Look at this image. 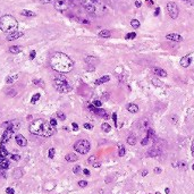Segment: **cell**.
<instances>
[{
    "label": "cell",
    "mask_w": 194,
    "mask_h": 194,
    "mask_svg": "<svg viewBox=\"0 0 194 194\" xmlns=\"http://www.w3.org/2000/svg\"><path fill=\"white\" fill-rule=\"evenodd\" d=\"M16 79H18V74H14V75H8L6 77V83L7 84H13L16 82Z\"/></svg>",
    "instance_id": "obj_21"
},
{
    "label": "cell",
    "mask_w": 194,
    "mask_h": 194,
    "mask_svg": "<svg viewBox=\"0 0 194 194\" xmlns=\"http://www.w3.org/2000/svg\"><path fill=\"white\" fill-rule=\"evenodd\" d=\"M165 191H166V193H167V194H168V193H169V192H170V191H169V189H166V190H165Z\"/></svg>",
    "instance_id": "obj_61"
},
{
    "label": "cell",
    "mask_w": 194,
    "mask_h": 194,
    "mask_svg": "<svg viewBox=\"0 0 194 194\" xmlns=\"http://www.w3.org/2000/svg\"><path fill=\"white\" fill-rule=\"evenodd\" d=\"M16 93H17V91L16 90H14V89H9L7 92L8 95H10V97H14V95H16Z\"/></svg>",
    "instance_id": "obj_40"
},
{
    "label": "cell",
    "mask_w": 194,
    "mask_h": 194,
    "mask_svg": "<svg viewBox=\"0 0 194 194\" xmlns=\"http://www.w3.org/2000/svg\"><path fill=\"white\" fill-rule=\"evenodd\" d=\"M83 174L86 175V176H90V170L89 169H83Z\"/></svg>",
    "instance_id": "obj_55"
},
{
    "label": "cell",
    "mask_w": 194,
    "mask_h": 194,
    "mask_svg": "<svg viewBox=\"0 0 194 194\" xmlns=\"http://www.w3.org/2000/svg\"><path fill=\"white\" fill-rule=\"evenodd\" d=\"M92 104H93L94 107H97V108H100L101 106H102V102H101V101H99V100H93Z\"/></svg>",
    "instance_id": "obj_38"
},
{
    "label": "cell",
    "mask_w": 194,
    "mask_h": 194,
    "mask_svg": "<svg viewBox=\"0 0 194 194\" xmlns=\"http://www.w3.org/2000/svg\"><path fill=\"white\" fill-rule=\"evenodd\" d=\"M159 155H160V150L157 149V148H152L150 151H148V156L149 157H157Z\"/></svg>",
    "instance_id": "obj_22"
},
{
    "label": "cell",
    "mask_w": 194,
    "mask_h": 194,
    "mask_svg": "<svg viewBox=\"0 0 194 194\" xmlns=\"http://www.w3.org/2000/svg\"><path fill=\"white\" fill-rule=\"evenodd\" d=\"M50 66L53 71L65 74L69 73L74 68V61L64 52H55L50 58Z\"/></svg>",
    "instance_id": "obj_1"
},
{
    "label": "cell",
    "mask_w": 194,
    "mask_h": 194,
    "mask_svg": "<svg viewBox=\"0 0 194 194\" xmlns=\"http://www.w3.org/2000/svg\"><path fill=\"white\" fill-rule=\"evenodd\" d=\"M91 149V144L87 140H79L74 144V150L81 155H86Z\"/></svg>",
    "instance_id": "obj_6"
},
{
    "label": "cell",
    "mask_w": 194,
    "mask_h": 194,
    "mask_svg": "<svg viewBox=\"0 0 194 194\" xmlns=\"http://www.w3.org/2000/svg\"><path fill=\"white\" fill-rule=\"evenodd\" d=\"M89 109H90L92 112H94L95 115L100 116V117H102V118H104V119H109V116H108L107 111L103 110V109H100V108L94 107L93 104H90V106H89Z\"/></svg>",
    "instance_id": "obj_10"
},
{
    "label": "cell",
    "mask_w": 194,
    "mask_h": 194,
    "mask_svg": "<svg viewBox=\"0 0 194 194\" xmlns=\"http://www.w3.org/2000/svg\"><path fill=\"white\" fill-rule=\"evenodd\" d=\"M71 1H73V0H71Z\"/></svg>",
    "instance_id": "obj_64"
},
{
    "label": "cell",
    "mask_w": 194,
    "mask_h": 194,
    "mask_svg": "<svg viewBox=\"0 0 194 194\" xmlns=\"http://www.w3.org/2000/svg\"><path fill=\"white\" fill-rule=\"evenodd\" d=\"M155 173L156 174H160L161 173V168H155Z\"/></svg>",
    "instance_id": "obj_58"
},
{
    "label": "cell",
    "mask_w": 194,
    "mask_h": 194,
    "mask_svg": "<svg viewBox=\"0 0 194 194\" xmlns=\"http://www.w3.org/2000/svg\"><path fill=\"white\" fill-rule=\"evenodd\" d=\"M127 143H128L130 145H135V143H136V136H135L134 134H131L127 137Z\"/></svg>",
    "instance_id": "obj_27"
},
{
    "label": "cell",
    "mask_w": 194,
    "mask_h": 194,
    "mask_svg": "<svg viewBox=\"0 0 194 194\" xmlns=\"http://www.w3.org/2000/svg\"><path fill=\"white\" fill-rule=\"evenodd\" d=\"M166 39L170 40V41H175V42H181V41H183L182 35H179L177 33H169V34H167Z\"/></svg>",
    "instance_id": "obj_12"
},
{
    "label": "cell",
    "mask_w": 194,
    "mask_h": 194,
    "mask_svg": "<svg viewBox=\"0 0 194 194\" xmlns=\"http://www.w3.org/2000/svg\"><path fill=\"white\" fill-rule=\"evenodd\" d=\"M18 27V23L14 16L12 15H4L0 17V30L4 33H13V32L17 31Z\"/></svg>",
    "instance_id": "obj_4"
},
{
    "label": "cell",
    "mask_w": 194,
    "mask_h": 194,
    "mask_svg": "<svg viewBox=\"0 0 194 194\" xmlns=\"http://www.w3.org/2000/svg\"><path fill=\"white\" fill-rule=\"evenodd\" d=\"M101 128H102V131L106 132V133H109V132L111 131V126L107 123L102 124V125H101Z\"/></svg>",
    "instance_id": "obj_29"
},
{
    "label": "cell",
    "mask_w": 194,
    "mask_h": 194,
    "mask_svg": "<svg viewBox=\"0 0 194 194\" xmlns=\"http://www.w3.org/2000/svg\"><path fill=\"white\" fill-rule=\"evenodd\" d=\"M10 158H12L14 161H18V160H20V155H10Z\"/></svg>",
    "instance_id": "obj_41"
},
{
    "label": "cell",
    "mask_w": 194,
    "mask_h": 194,
    "mask_svg": "<svg viewBox=\"0 0 194 194\" xmlns=\"http://www.w3.org/2000/svg\"><path fill=\"white\" fill-rule=\"evenodd\" d=\"M8 151L5 149V145H0V157H2V158H7L8 157Z\"/></svg>",
    "instance_id": "obj_28"
},
{
    "label": "cell",
    "mask_w": 194,
    "mask_h": 194,
    "mask_svg": "<svg viewBox=\"0 0 194 194\" xmlns=\"http://www.w3.org/2000/svg\"><path fill=\"white\" fill-rule=\"evenodd\" d=\"M23 176V173H22V169H20V168H16L15 170H14V173H13V177L14 178H20Z\"/></svg>",
    "instance_id": "obj_26"
},
{
    "label": "cell",
    "mask_w": 194,
    "mask_h": 194,
    "mask_svg": "<svg viewBox=\"0 0 194 194\" xmlns=\"http://www.w3.org/2000/svg\"><path fill=\"white\" fill-rule=\"evenodd\" d=\"M73 171H74V174H79L81 173V166H75L73 168Z\"/></svg>",
    "instance_id": "obj_43"
},
{
    "label": "cell",
    "mask_w": 194,
    "mask_h": 194,
    "mask_svg": "<svg viewBox=\"0 0 194 194\" xmlns=\"http://www.w3.org/2000/svg\"><path fill=\"white\" fill-rule=\"evenodd\" d=\"M152 84L156 85V86H161V85H163V82H161V81H159L158 79H152Z\"/></svg>",
    "instance_id": "obj_36"
},
{
    "label": "cell",
    "mask_w": 194,
    "mask_h": 194,
    "mask_svg": "<svg viewBox=\"0 0 194 194\" xmlns=\"http://www.w3.org/2000/svg\"><path fill=\"white\" fill-rule=\"evenodd\" d=\"M35 56H36L35 50H32V51L30 52V59L33 60V59H34V58H35Z\"/></svg>",
    "instance_id": "obj_45"
},
{
    "label": "cell",
    "mask_w": 194,
    "mask_h": 194,
    "mask_svg": "<svg viewBox=\"0 0 194 194\" xmlns=\"http://www.w3.org/2000/svg\"><path fill=\"white\" fill-rule=\"evenodd\" d=\"M23 35H24V32L15 31V32H13V33H9L7 35V38H6V40H7V41H14V40L20 39V36H23Z\"/></svg>",
    "instance_id": "obj_11"
},
{
    "label": "cell",
    "mask_w": 194,
    "mask_h": 194,
    "mask_svg": "<svg viewBox=\"0 0 194 194\" xmlns=\"http://www.w3.org/2000/svg\"><path fill=\"white\" fill-rule=\"evenodd\" d=\"M109 79H110V77H109L108 75L102 76L101 79L95 81V84H97V85H100V84H103V83H106V82H109Z\"/></svg>",
    "instance_id": "obj_24"
},
{
    "label": "cell",
    "mask_w": 194,
    "mask_h": 194,
    "mask_svg": "<svg viewBox=\"0 0 194 194\" xmlns=\"http://www.w3.org/2000/svg\"><path fill=\"white\" fill-rule=\"evenodd\" d=\"M9 168V161L6 158L0 159V170H6Z\"/></svg>",
    "instance_id": "obj_16"
},
{
    "label": "cell",
    "mask_w": 194,
    "mask_h": 194,
    "mask_svg": "<svg viewBox=\"0 0 194 194\" xmlns=\"http://www.w3.org/2000/svg\"><path fill=\"white\" fill-rule=\"evenodd\" d=\"M147 174H148V170H143L142 171V176H147Z\"/></svg>",
    "instance_id": "obj_60"
},
{
    "label": "cell",
    "mask_w": 194,
    "mask_h": 194,
    "mask_svg": "<svg viewBox=\"0 0 194 194\" xmlns=\"http://www.w3.org/2000/svg\"><path fill=\"white\" fill-rule=\"evenodd\" d=\"M152 71H153L157 76H160V77H166L167 76V73L163 71V69H161V68L155 67L153 69H152Z\"/></svg>",
    "instance_id": "obj_19"
},
{
    "label": "cell",
    "mask_w": 194,
    "mask_h": 194,
    "mask_svg": "<svg viewBox=\"0 0 194 194\" xmlns=\"http://www.w3.org/2000/svg\"><path fill=\"white\" fill-rule=\"evenodd\" d=\"M147 134H148V137H149V139H155V137H156L155 131H153V130H151V128H149V130H148Z\"/></svg>",
    "instance_id": "obj_32"
},
{
    "label": "cell",
    "mask_w": 194,
    "mask_h": 194,
    "mask_svg": "<svg viewBox=\"0 0 194 194\" xmlns=\"http://www.w3.org/2000/svg\"><path fill=\"white\" fill-rule=\"evenodd\" d=\"M57 116H58V118H59L60 120H66V116H65V114H63L61 111H58V112H57Z\"/></svg>",
    "instance_id": "obj_39"
},
{
    "label": "cell",
    "mask_w": 194,
    "mask_h": 194,
    "mask_svg": "<svg viewBox=\"0 0 194 194\" xmlns=\"http://www.w3.org/2000/svg\"><path fill=\"white\" fill-rule=\"evenodd\" d=\"M15 140H16V143H17L20 147H26V145H27V141H26V139L24 137L23 135L17 134L15 136Z\"/></svg>",
    "instance_id": "obj_13"
},
{
    "label": "cell",
    "mask_w": 194,
    "mask_h": 194,
    "mask_svg": "<svg viewBox=\"0 0 194 194\" xmlns=\"http://www.w3.org/2000/svg\"><path fill=\"white\" fill-rule=\"evenodd\" d=\"M53 86L60 93H68L69 91H71V86L68 83L67 79H65L61 75H58L53 79Z\"/></svg>",
    "instance_id": "obj_5"
},
{
    "label": "cell",
    "mask_w": 194,
    "mask_h": 194,
    "mask_svg": "<svg viewBox=\"0 0 194 194\" xmlns=\"http://www.w3.org/2000/svg\"><path fill=\"white\" fill-rule=\"evenodd\" d=\"M71 126H73V130H74V131H79V125L76 123H73L71 124Z\"/></svg>",
    "instance_id": "obj_51"
},
{
    "label": "cell",
    "mask_w": 194,
    "mask_h": 194,
    "mask_svg": "<svg viewBox=\"0 0 194 194\" xmlns=\"http://www.w3.org/2000/svg\"><path fill=\"white\" fill-rule=\"evenodd\" d=\"M141 1H135V6H136V7H141Z\"/></svg>",
    "instance_id": "obj_59"
},
{
    "label": "cell",
    "mask_w": 194,
    "mask_h": 194,
    "mask_svg": "<svg viewBox=\"0 0 194 194\" xmlns=\"http://www.w3.org/2000/svg\"><path fill=\"white\" fill-rule=\"evenodd\" d=\"M79 187H86L87 186V182H86V181H79Z\"/></svg>",
    "instance_id": "obj_42"
},
{
    "label": "cell",
    "mask_w": 194,
    "mask_h": 194,
    "mask_svg": "<svg viewBox=\"0 0 194 194\" xmlns=\"http://www.w3.org/2000/svg\"><path fill=\"white\" fill-rule=\"evenodd\" d=\"M40 97H41V95H40V93H36V94L33 95V97H32V99H31V103H32V104H34V103H35L36 101L40 99Z\"/></svg>",
    "instance_id": "obj_33"
},
{
    "label": "cell",
    "mask_w": 194,
    "mask_h": 194,
    "mask_svg": "<svg viewBox=\"0 0 194 194\" xmlns=\"http://www.w3.org/2000/svg\"><path fill=\"white\" fill-rule=\"evenodd\" d=\"M112 119H114V122H115V126L117 127V114H116V112L112 114Z\"/></svg>",
    "instance_id": "obj_50"
},
{
    "label": "cell",
    "mask_w": 194,
    "mask_h": 194,
    "mask_svg": "<svg viewBox=\"0 0 194 194\" xmlns=\"http://www.w3.org/2000/svg\"><path fill=\"white\" fill-rule=\"evenodd\" d=\"M191 56L190 55H187V56H184V57H183L182 59H181V66H182V67H189V66H190V64H191Z\"/></svg>",
    "instance_id": "obj_15"
},
{
    "label": "cell",
    "mask_w": 194,
    "mask_h": 194,
    "mask_svg": "<svg viewBox=\"0 0 194 194\" xmlns=\"http://www.w3.org/2000/svg\"><path fill=\"white\" fill-rule=\"evenodd\" d=\"M126 109L130 112H132V114H136L137 111H139V107H137V104H135V103H130V104H127Z\"/></svg>",
    "instance_id": "obj_20"
},
{
    "label": "cell",
    "mask_w": 194,
    "mask_h": 194,
    "mask_svg": "<svg viewBox=\"0 0 194 194\" xmlns=\"http://www.w3.org/2000/svg\"><path fill=\"white\" fill-rule=\"evenodd\" d=\"M13 133H14L13 128H6V131H5V133L1 136V140H0V145H5L6 143L9 142V140L12 139Z\"/></svg>",
    "instance_id": "obj_9"
},
{
    "label": "cell",
    "mask_w": 194,
    "mask_h": 194,
    "mask_svg": "<svg viewBox=\"0 0 194 194\" xmlns=\"http://www.w3.org/2000/svg\"><path fill=\"white\" fill-rule=\"evenodd\" d=\"M125 152H126L125 148H124L123 145H118V156L119 157H124V156H125Z\"/></svg>",
    "instance_id": "obj_30"
},
{
    "label": "cell",
    "mask_w": 194,
    "mask_h": 194,
    "mask_svg": "<svg viewBox=\"0 0 194 194\" xmlns=\"http://www.w3.org/2000/svg\"><path fill=\"white\" fill-rule=\"evenodd\" d=\"M50 125H51L52 127L57 126V120H56V118H51V119H50Z\"/></svg>",
    "instance_id": "obj_47"
},
{
    "label": "cell",
    "mask_w": 194,
    "mask_h": 194,
    "mask_svg": "<svg viewBox=\"0 0 194 194\" xmlns=\"http://www.w3.org/2000/svg\"><path fill=\"white\" fill-rule=\"evenodd\" d=\"M65 159H66V161H68V163H75V161L79 160V157L75 153H68V155H66Z\"/></svg>",
    "instance_id": "obj_18"
},
{
    "label": "cell",
    "mask_w": 194,
    "mask_h": 194,
    "mask_svg": "<svg viewBox=\"0 0 194 194\" xmlns=\"http://www.w3.org/2000/svg\"><path fill=\"white\" fill-rule=\"evenodd\" d=\"M192 169H193V170H194V163H193V166H192Z\"/></svg>",
    "instance_id": "obj_62"
},
{
    "label": "cell",
    "mask_w": 194,
    "mask_h": 194,
    "mask_svg": "<svg viewBox=\"0 0 194 194\" xmlns=\"http://www.w3.org/2000/svg\"><path fill=\"white\" fill-rule=\"evenodd\" d=\"M30 132L34 135H39L42 137H49L55 133V127L44 119H35L30 125Z\"/></svg>",
    "instance_id": "obj_2"
},
{
    "label": "cell",
    "mask_w": 194,
    "mask_h": 194,
    "mask_svg": "<svg viewBox=\"0 0 194 194\" xmlns=\"http://www.w3.org/2000/svg\"><path fill=\"white\" fill-rule=\"evenodd\" d=\"M6 193L7 194H15V191H14L13 187H7V189H6Z\"/></svg>",
    "instance_id": "obj_44"
},
{
    "label": "cell",
    "mask_w": 194,
    "mask_h": 194,
    "mask_svg": "<svg viewBox=\"0 0 194 194\" xmlns=\"http://www.w3.org/2000/svg\"><path fill=\"white\" fill-rule=\"evenodd\" d=\"M9 52L10 53H13V55H17V53H20V52H22V50H23V48L20 47V46H13V47H10L9 49Z\"/></svg>",
    "instance_id": "obj_17"
},
{
    "label": "cell",
    "mask_w": 194,
    "mask_h": 194,
    "mask_svg": "<svg viewBox=\"0 0 194 194\" xmlns=\"http://www.w3.org/2000/svg\"><path fill=\"white\" fill-rule=\"evenodd\" d=\"M81 5L92 15H100L104 12V5L101 0H81Z\"/></svg>",
    "instance_id": "obj_3"
},
{
    "label": "cell",
    "mask_w": 194,
    "mask_h": 194,
    "mask_svg": "<svg viewBox=\"0 0 194 194\" xmlns=\"http://www.w3.org/2000/svg\"><path fill=\"white\" fill-rule=\"evenodd\" d=\"M131 26L133 28H139L140 27V20H131Z\"/></svg>",
    "instance_id": "obj_31"
},
{
    "label": "cell",
    "mask_w": 194,
    "mask_h": 194,
    "mask_svg": "<svg viewBox=\"0 0 194 194\" xmlns=\"http://www.w3.org/2000/svg\"><path fill=\"white\" fill-rule=\"evenodd\" d=\"M53 6L58 12H66L71 7V0H55Z\"/></svg>",
    "instance_id": "obj_7"
},
{
    "label": "cell",
    "mask_w": 194,
    "mask_h": 194,
    "mask_svg": "<svg viewBox=\"0 0 194 194\" xmlns=\"http://www.w3.org/2000/svg\"><path fill=\"white\" fill-rule=\"evenodd\" d=\"M99 36L100 38H110L111 32L109 30H102V31L99 32Z\"/></svg>",
    "instance_id": "obj_25"
},
{
    "label": "cell",
    "mask_w": 194,
    "mask_h": 194,
    "mask_svg": "<svg viewBox=\"0 0 194 194\" xmlns=\"http://www.w3.org/2000/svg\"><path fill=\"white\" fill-rule=\"evenodd\" d=\"M156 194H160V193H156Z\"/></svg>",
    "instance_id": "obj_63"
},
{
    "label": "cell",
    "mask_w": 194,
    "mask_h": 194,
    "mask_svg": "<svg viewBox=\"0 0 194 194\" xmlns=\"http://www.w3.org/2000/svg\"><path fill=\"white\" fill-rule=\"evenodd\" d=\"M55 153H56V150L53 149V148L49 149V152H48V155H49V158H50V159L53 158V157H55Z\"/></svg>",
    "instance_id": "obj_37"
},
{
    "label": "cell",
    "mask_w": 194,
    "mask_h": 194,
    "mask_svg": "<svg viewBox=\"0 0 194 194\" xmlns=\"http://www.w3.org/2000/svg\"><path fill=\"white\" fill-rule=\"evenodd\" d=\"M159 14H160V8H156V10H155V16H158Z\"/></svg>",
    "instance_id": "obj_53"
},
{
    "label": "cell",
    "mask_w": 194,
    "mask_h": 194,
    "mask_svg": "<svg viewBox=\"0 0 194 194\" xmlns=\"http://www.w3.org/2000/svg\"><path fill=\"white\" fill-rule=\"evenodd\" d=\"M41 1V4H52V2H55V0H40Z\"/></svg>",
    "instance_id": "obj_49"
},
{
    "label": "cell",
    "mask_w": 194,
    "mask_h": 194,
    "mask_svg": "<svg viewBox=\"0 0 194 194\" xmlns=\"http://www.w3.org/2000/svg\"><path fill=\"white\" fill-rule=\"evenodd\" d=\"M97 156H91V157H90V158L87 159V163H90V165H93V163H97Z\"/></svg>",
    "instance_id": "obj_34"
},
{
    "label": "cell",
    "mask_w": 194,
    "mask_h": 194,
    "mask_svg": "<svg viewBox=\"0 0 194 194\" xmlns=\"http://www.w3.org/2000/svg\"><path fill=\"white\" fill-rule=\"evenodd\" d=\"M149 141H150V139H149V137H145V139H143L142 141H141V144H142V145H147L148 143H149Z\"/></svg>",
    "instance_id": "obj_46"
},
{
    "label": "cell",
    "mask_w": 194,
    "mask_h": 194,
    "mask_svg": "<svg viewBox=\"0 0 194 194\" xmlns=\"http://www.w3.org/2000/svg\"><path fill=\"white\" fill-rule=\"evenodd\" d=\"M85 63L87 65H91V66H95L97 64L99 63V59L97 57H93V56H86L85 57Z\"/></svg>",
    "instance_id": "obj_14"
},
{
    "label": "cell",
    "mask_w": 194,
    "mask_h": 194,
    "mask_svg": "<svg viewBox=\"0 0 194 194\" xmlns=\"http://www.w3.org/2000/svg\"><path fill=\"white\" fill-rule=\"evenodd\" d=\"M147 2L149 6H152V5L155 4V0H147Z\"/></svg>",
    "instance_id": "obj_57"
},
{
    "label": "cell",
    "mask_w": 194,
    "mask_h": 194,
    "mask_svg": "<svg viewBox=\"0 0 194 194\" xmlns=\"http://www.w3.org/2000/svg\"><path fill=\"white\" fill-rule=\"evenodd\" d=\"M135 38H136V33H135V32H132V33H128V34H126V36H125V39H126V40L135 39Z\"/></svg>",
    "instance_id": "obj_35"
},
{
    "label": "cell",
    "mask_w": 194,
    "mask_h": 194,
    "mask_svg": "<svg viewBox=\"0 0 194 194\" xmlns=\"http://www.w3.org/2000/svg\"><path fill=\"white\" fill-rule=\"evenodd\" d=\"M20 15L26 16V17H34V16H35V13L32 12V10H28V9H24V10L20 12Z\"/></svg>",
    "instance_id": "obj_23"
},
{
    "label": "cell",
    "mask_w": 194,
    "mask_h": 194,
    "mask_svg": "<svg viewBox=\"0 0 194 194\" xmlns=\"http://www.w3.org/2000/svg\"><path fill=\"white\" fill-rule=\"evenodd\" d=\"M167 12L170 16V18H173V20H176L179 15V9L177 7V5L175 2H171V1L167 4Z\"/></svg>",
    "instance_id": "obj_8"
},
{
    "label": "cell",
    "mask_w": 194,
    "mask_h": 194,
    "mask_svg": "<svg viewBox=\"0 0 194 194\" xmlns=\"http://www.w3.org/2000/svg\"><path fill=\"white\" fill-rule=\"evenodd\" d=\"M83 127L85 128V130H92V128H93V126H92L91 124H89V123H85V124H84Z\"/></svg>",
    "instance_id": "obj_48"
},
{
    "label": "cell",
    "mask_w": 194,
    "mask_h": 194,
    "mask_svg": "<svg viewBox=\"0 0 194 194\" xmlns=\"http://www.w3.org/2000/svg\"><path fill=\"white\" fill-rule=\"evenodd\" d=\"M191 152H192V156L194 157V140H193V142H192V147H191Z\"/></svg>",
    "instance_id": "obj_54"
},
{
    "label": "cell",
    "mask_w": 194,
    "mask_h": 194,
    "mask_svg": "<svg viewBox=\"0 0 194 194\" xmlns=\"http://www.w3.org/2000/svg\"><path fill=\"white\" fill-rule=\"evenodd\" d=\"M92 166L94 167V168H99V167L101 166V163H100L99 161H97V163H94L93 165H92Z\"/></svg>",
    "instance_id": "obj_52"
},
{
    "label": "cell",
    "mask_w": 194,
    "mask_h": 194,
    "mask_svg": "<svg viewBox=\"0 0 194 194\" xmlns=\"http://www.w3.org/2000/svg\"><path fill=\"white\" fill-rule=\"evenodd\" d=\"M102 99H104V101H107L108 99H109V94L108 93H106V94L102 95Z\"/></svg>",
    "instance_id": "obj_56"
}]
</instances>
